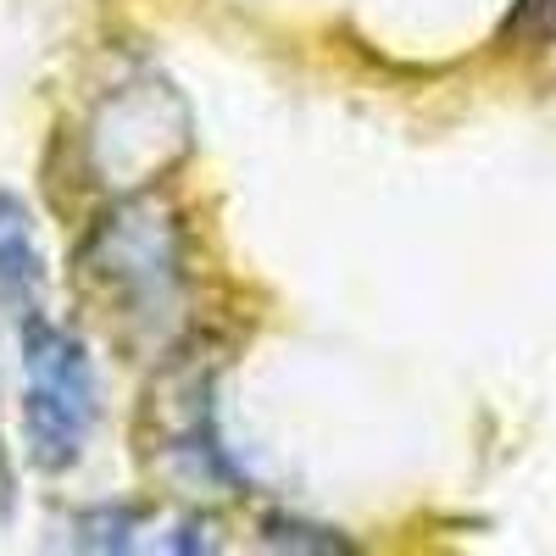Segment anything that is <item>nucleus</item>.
<instances>
[{"mask_svg": "<svg viewBox=\"0 0 556 556\" xmlns=\"http://www.w3.org/2000/svg\"><path fill=\"white\" fill-rule=\"evenodd\" d=\"M101 417L96 367L78 334L28 312L23 317V445L45 473H67Z\"/></svg>", "mask_w": 556, "mask_h": 556, "instance_id": "nucleus-1", "label": "nucleus"}, {"mask_svg": "<svg viewBox=\"0 0 556 556\" xmlns=\"http://www.w3.org/2000/svg\"><path fill=\"white\" fill-rule=\"evenodd\" d=\"M84 267L112 290L128 317H162L184 290L178 223L156 195H123L84 240Z\"/></svg>", "mask_w": 556, "mask_h": 556, "instance_id": "nucleus-2", "label": "nucleus"}, {"mask_svg": "<svg viewBox=\"0 0 556 556\" xmlns=\"http://www.w3.org/2000/svg\"><path fill=\"white\" fill-rule=\"evenodd\" d=\"M89 151H96V167L123 190L146 184L151 173L173 167V156L184 151V112L162 84L123 89V96L101 106L96 128H89Z\"/></svg>", "mask_w": 556, "mask_h": 556, "instance_id": "nucleus-3", "label": "nucleus"}, {"mask_svg": "<svg viewBox=\"0 0 556 556\" xmlns=\"http://www.w3.org/2000/svg\"><path fill=\"white\" fill-rule=\"evenodd\" d=\"M45 285V262L34 245V217L23 206V195L0 190V306L28 317Z\"/></svg>", "mask_w": 556, "mask_h": 556, "instance_id": "nucleus-4", "label": "nucleus"}, {"mask_svg": "<svg viewBox=\"0 0 556 556\" xmlns=\"http://www.w3.org/2000/svg\"><path fill=\"white\" fill-rule=\"evenodd\" d=\"M134 523H139V513L106 506V513H84V518L73 523V534H78L84 551H128V545H134Z\"/></svg>", "mask_w": 556, "mask_h": 556, "instance_id": "nucleus-5", "label": "nucleus"}, {"mask_svg": "<svg viewBox=\"0 0 556 556\" xmlns=\"http://www.w3.org/2000/svg\"><path fill=\"white\" fill-rule=\"evenodd\" d=\"M262 545H273V551H345V540L334 529H317V523H301V518H267Z\"/></svg>", "mask_w": 556, "mask_h": 556, "instance_id": "nucleus-6", "label": "nucleus"}]
</instances>
